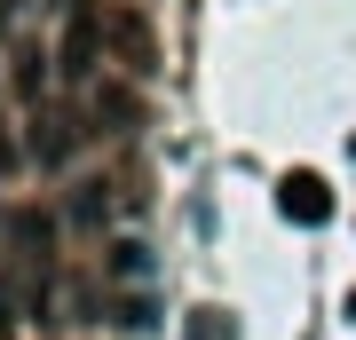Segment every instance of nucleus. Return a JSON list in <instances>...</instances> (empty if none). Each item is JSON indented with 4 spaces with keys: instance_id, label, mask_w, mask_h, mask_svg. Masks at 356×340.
Instances as JSON below:
<instances>
[{
    "instance_id": "nucleus-3",
    "label": "nucleus",
    "mask_w": 356,
    "mask_h": 340,
    "mask_svg": "<svg viewBox=\"0 0 356 340\" xmlns=\"http://www.w3.org/2000/svg\"><path fill=\"white\" fill-rule=\"evenodd\" d=\"M182 340H238V316H229V309H198Z\"/></svg>"
},
{
    "instance_id": "nucleus-1",
    "label": "nucleus",
    "mask_w": 356,
    "mask_h": 340,
    "mask_svg": "<svg viewBox=\"0 0 356 340\" xmlns=\"http://www.w3.org/2000/svg\"><path fill=\"white\" fill-rule=\"evenodd\" d=\"M277 214H285L293 229H325V222H332V182L317 175V166L277 175Z\"/></svg>"
},
{
    "instance_id": "nucleus-6",
    "label": "nucleus",
    "mask_w": 356,
    "mask_h": 340,
    "mask_svg": "<svg viewBox=\"0 0 356 340\" xmlns=\"http://www.w3.org/2000/svg\"><path fill=\"white\" fill-rule=\"evenodd\" d=\"M341 316H348V325H356V285H348V301H341Z\"/></svg>"
},
{
    "instance_id": "nucleus-5",
    "label": "nucleus",
    "mask_w": 356,
    "mask_h": 340,
    "mask_svg": "<svg viewBox=\"0 0 356 340\" xmlns=\"http://www.w3.org/2000/svg\"><path fill=\"white\" fill-rule=\"evenodd\" d=\"M95 103H103V119H111V127H127V119H135V95H127V88H103Z\"/></svg>"
},
{
    "instance_id": "nucleus-2",
    "label": "nucleus",
    "mask_w": 356,
    "mask_h": 340,
    "mask_svg": "<svg viewBox=\"0 0 356 340\" xmlns=\"http://www.w3.org/2000/svg\"><path fill=\"white\" fill-rule=\"evenodd\" d=\"M88 72H95V8L79 0L64 24V79H88Z\"/></svg>"
},
{
    "instance_id": "nucleus-4",
    "label": "nucleus",
    "mask_w": 356,
    "mask_h": 340,
    "mask_svg": "<svg viewBox=\"0 0 356 340\" xmlns=\"http://www.w3.org/2000/svg\"><path fill=\"white\" fill-rule=\"evenodd\" d=\"M111 269H119V277H151V245L119 238V245H111Z\"/></svg>"
}]
</instances>
